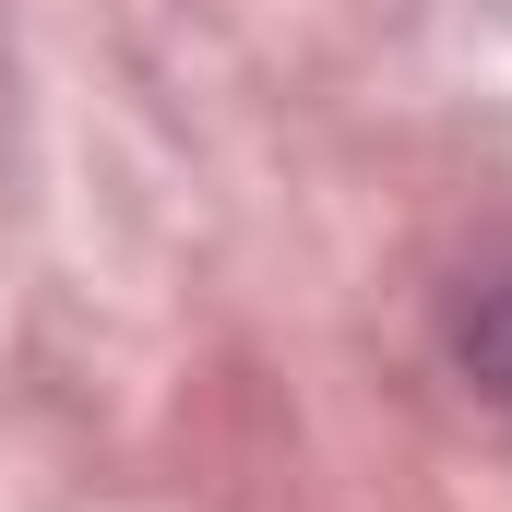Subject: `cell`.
Returning a JSON list of instances; mask_svg holds the SVG:
<instances>
[{
	"label": "cell",
	"instance_id": "cell-1",
	"mask_svg": "<svg viewBox=\"0 0 512 512\" xmlns=\"http://www.w3.org/2000/svg\"><path fill=\"white\" fill-rule=\"evenodd\" d=\"M441 334H453V370L512 417V274H477V286L453 298V322H441Z\"/></svg>",
	"mask_w": 512,
	"mask_h": 512
}]
</instances>
